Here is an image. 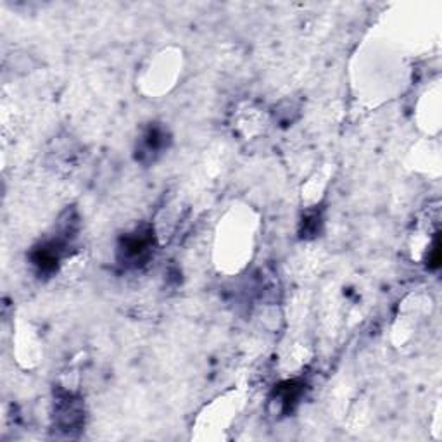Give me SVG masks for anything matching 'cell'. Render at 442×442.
I'll list each match as a JSON object with an SVG mask.
<instances>
[{
    "label": "cell",
    "mask_w": 442,
    "mask_h": 442,
    "mask_svg": "<svg viewBox=\"0 0 442 442\" xmlns=\"http://www.w3.org/2000/svg\"><path fill=\"white\" fill-rule=\"evenodd\" d=\"M152 246H154V235H152L151 228L135 230L134 234H128L124 237L122 246H119L122 261L126 264H131V266L144 264L149 259V256H151Z\"/></svg>",
    "instance_id": "obj_1"
},
{
    "label": "cell",
    "mask_w": 442,
    "mask_h": 442,
    "mask_svg": "<svg viewBox=\"0 0 442 442\" xmlns=\"http://www.w3.org/2000/svg\"><path fill=\"white\" fill-rule=\"evenodd\" d=\"M58 420L61 424L63 428H70L73 430L76 427H80L83 421V411L76 401L71 396H68L64 399V403L59 404L58 409Z\"/></svg>",
    "instance_id": "obj_2"
},
{
    "label": "cell",
    "mask_w": 442,
    "mask_h": 442,
    "mask_svg": "<svg viewBox=\"0 0 442 442\" xmlns=\"http://www.w3.org/2000/svg\"><path fill=\"white\" fill-rule=\"evenodd\" d=\"M164 139H166V135H164V131L161 130V128L154 126L151 128V130L147 131L146 135H144L142 139V154H158V152L161 151V149L164 147Z\"/></svg>",
    "instance_id": "obj_3"
}]
</instances>
